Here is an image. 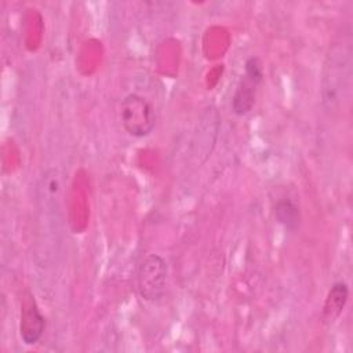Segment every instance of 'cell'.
Masks as SVG:
<instances>
[{
    "mask_svg": "<svg viewBox=\"0 0 353 353\" xmlns=\"http://www.w3.org/2000/svg\"><path fill=\"white\" fill-rule=\"evenodd\" d=\"M350 39L346 44L342 43L332 47L328 55V63L325 66L324 81H323V101L328 108L335 106L339 102L341 90L346 88L350 79Z\"/></svg>",
    "mask_w": 353,
    "mask_h": 353,
    "instance_id": "1",
    "label": "cell"
},
{
    "mask_svg": "<svg viewBox=\"0 0 353 353\" xmlns=\"http://www.w3.org/2000/svg\"><path fill=\"white\" fill-rule=\"evenodd\" d=\"M120 120L127 134L135 138H143L154 130L156 112L145 97L132 92L121 101Z\"/></svg>",
    "mask_w": 353,
    "mask_h": 353,
    "instance_id": "2",
    "label": "cell"
},
{
    "mask_svg": "<svg viewBox=\"0 0 353 353\" xmlns=\"http://www.w3.org/2000/svg\"><path fill=\"white\" fill-rule=\"evenodd\" d=\"M168 266L159 254L146 255L138 266L137 288L143 301L157 302L165 292Z\"/></svg>",
    "mask_w": 353,
    "mask_h": 353,
    "instance_id": "3",
    "label": "cell"
},
{
    "mask_svg": "<svg viewBox=\"0 0 353 353\" xmlns=\"http://www.w3.org/2000/svg\"><path fill=\"white\" fill-rule=\"evenodd\" d=\"M263 81L262 61L252 55L244 63V73L232 97V112L236 116L248 114L255 105L258 87Z\"/></svg>",
    "mask_w": 353,
    "mask_h": 353,
    "instance_id": "4",
    "label": "cell"
},
{
    "mask_svg": "<svg viewBox=\"0 0 353 353\" xmlns=\"http://www.w3.org/2000/svg\"><path fill=\"white\" fill-rule=\"evenodd\" d=\"M46 328V319L41 314L33 294L28 292L21 306L19 335L25 345H34L43 336Z\"/></svg>",
    "mask_w": 353,
    "mask_h": 353,
    "instance_id": "5",
    "label": "cell"
},
{
    "mask_svg": "<svg viewBox=\"0 0 353 353\" xmlns=\"http://www.w3.org/2000/svg\"><path fill=\"white\" fill-rule=\"evenodd\" d=\"M349 298V285L345 281H336L328 290L325 296L321 319L324 324H332L343 312Z\"/></svg>",
    "mask_w": 353,
    "mask_h": 353,
    "instance_id": "6",
    "label": "cell"
},
{
    "mask_svg": "<svg viewBox=\"0 0 353 353\" xmlns=\"http://www.w3.org/2000/svg\"><path fill=\"white\" fill-rule=\"evenodd\" d=\"M276 221L288 232L294 233L299 229L302 215L299 205L290 197H284L276 201L273 207Z\"/></svg>",
    "mask_w": 353,
    "mask_h": 353,
    "instance_id": "7",
    "label": "cell"
}]
</instances>
